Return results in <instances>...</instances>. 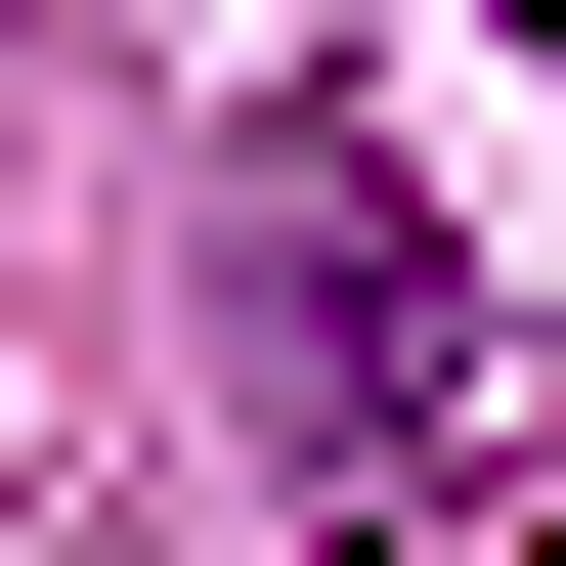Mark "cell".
I'll return each mask as SVG.
<instances>
[{
	"mask_svg": "<svg viewBox=\"0 0 566 566\" xmlns=\"http://www.w3.org/2000/svg\"><path fill=\"white\" fill-rule=\"evenodd\" d=\"M262 349H305V436H349V480H436V436H480V262H436L392 132H262Z\"/></svg>",
	"mask_w": 566,
	"mask_h": 566,
	"instance_id": "6da1fadb",
	"label": "cell"
},
{
	"mask_svg": "<svg viewBox=\"0 0 566 566\" xmlns=\"http://www.w3.org/2000/svg\"><path fill=\"white\" fill-rule=\"evenodd\" d=\"M523 44H566V0H523Z\"/></svg>",
	"mask_w": 566,
	"mask_h": 566,
	"instance_id": "7a4b0ae2",
	"label": "cell"
}]
</instances>
